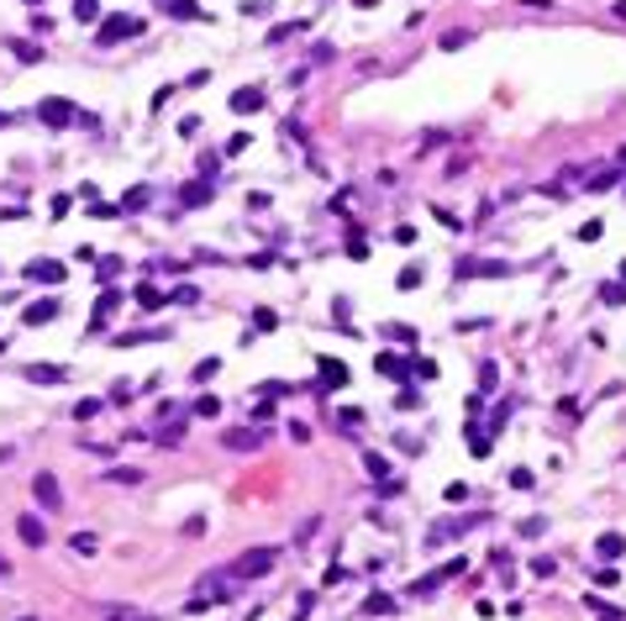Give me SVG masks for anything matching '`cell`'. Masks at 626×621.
Here are the masks:
<instances>
[{"mask_svg":"<svg viewBox=\"0 0 626 621\" xmlns=\"http://www.w3.org/2000/svg\"><path fill=\"white\" fill-rule=\"evenodd\" d=\"M37 116H42V127H74V121H79V111H74V100L47 95L42 106H37Z\"/></svg>","mask_w":626,"mask_h":621,"instance_id":"cell-4","label":"cell"},{"mask_svg":"<svg viewBox=\"0 0 626 621\" xmlns=\"http://www.w3.org/2000/svg\"><path fill=\"white\" fill-rule=\"evenodd\" d=\"M521 537H542V516H526L521 521Z\"/></svg>","mask_w":626,"mask_h":621,"instance_id":"cell-43","label":"cell"},{"mask_svg":"<svg viewBox=\"0 0 626 621\" xmlns=\"http://www.w3.org/2000/svg\"><path fill=\"white\" fill-rule=\"evenodd\" d=\"M211 195H216V184H185V190H179V201L195 211V205H211Z\"/></svg>","mask_w":626,"mask_h":621,"instance_id":"cell-16","label":"cell"},{"mask_svg":"<svg viewBox=\"0 0 626 621\" xmlns=\"http://www.w3.org/2000/svg\"><path fill=\"white\" fill-rule=\"evenodd\" d=\"M374 369L384 374V379H405V374H411V359H400V353H374Z\"/></svg>","mask_w":626,"mask_h":621,"instance_id":"cell-12","label":"cell"},{"mask_svg":"<svg viewBox=\"0 0 626 621\" xmlns=\"http://www.w3.org/2000/svg\"><path fill=\"white\" fill-rule=\"evenodd\" d=\"M6 121H11V116H6V111H0V127H6Z\"/></svg>","mask_w":626,"mask_h":621,"instance_id":"cell-51","label":"cell"},{"mask_svg":"<svg viewBox=\"0 0 626 621\" xmlns=\"http://www.w3.org/2000/svg\"><path fill=\"white\" fill-rule=\"evenodd\" d=\"M248 143H253L248 132H237V137H226V153H232V158H237V153H242V148H248Z\"/></svg>","mask_w":626,"mask_h":621,"instance_id":"cell-45","label":"cell"},{"mask_svg":"<svg viewBox=\"0 0 626 621\" xmlns=\"http://www.w3.org/2000/svg\"><path fill=\"white\" fill-rule=\"evenodd\" d=\"M58 300H53V295H47V300H32V306H26L22 310V327H47V322H58Z\"/></svg>","mask_w":626,"mask_h":621,"instance_id":"cell-7","label":"cell"},{"mask_svg":"<svg viewBox=\"0 0 626 621\" xmlns=\"http://www.w3.org/2000/svg\"><path fill=\"white\" fill-rule=\"evenodd\" d=\"M574 237H579V242H600V237H605V221H584Z\"/></svg>","mask_w":626,"mask_h":621,"instance_id":"cell-29","label":"cell"},{"mask_svg":"<svg viewBox=\"0 0 626 621\" xmlns=\"http://www.w3.org/2000/svg\"><path fill=\"white\" fill-rule=\"evenodd\" d=\"M22 621H37V616H22Z\"/></svg>","mask_w":626,"mask_h":621,"instance_id":"cell-53","label":"cell"},{"mask_svg":"<svg viewBox=\"0 0 626 621\" xmlns=\"http://www.w3.org/2000/svg\"><path fill=\"white\" fill-rule=\"evenodd\" d=\"M510 485H516V490H532L537 474H532V469H510Z\"/></svg>","mask_w":626,"mask_h":621,"instance_id":"cell-33","label":"cell"},{"mask_svg":"<svg viewBox=\"0 0 626 621\" xmlns=\"http://www.w3.org/2000/svg\"><path fill=\"white\" fill-rule=\"evenodd\" d=\"M395 285H400V290H416V285H421V269H416V263H411V269H400V279H395Z\"/></svg>","mask_w":626,"mask_h":621,"instance_id":"cell-38","label":"cell"},{"mask_svg":"<svg viewBox=\"0 0 626 621\" xmlns=\"http://www.w3.org/2000/svg\"><path fill=\"white\" fill-rule=\"evenodd\" d=\"M26 6H37V0H26Z\"/></svg>","mask_w":626,"mask_h":621,"instance_id":"cell-54","label":"cell"},{"mask_svg":"<svg viewBox=\"0 0 626 621\" xmlns=\"http://www.w3.org/2000/svg\"><path fill=\"white\" fill-rule=\"evenodd\" d=\"M253 327H258V332H274V327H279V316H274V310H258V316H253Z\"/></svg>","mask_w":626,"mask_h":621,"instance_id":"cell-41","label":"cell"},{"mask_svg":"<svg viewBox=\"0 0 626 621\" xmlns=\"http://www.w3.org/2000/svg\"><path fill=\"white\" fill-rule=\"evenodd\" d=\"M26 379H32V384H63V379H69V369H63V363H26Z\"/></svg>","mask_w":626,"mask_h":621,"instance_id":"cell-11","label":"cell"},{"mask_svg":"<svg viewBox=\"0 0 626 621\" xmlns=\"http://www.w3.org/2000/svg\"><path fill=\"white\" fill-rule=\"evenodd\" d=\"M221 442L232 448V453H248V448H258V442H263V427H232Z\"/></svg>","mask_w":626,"mask_h":621,"instance_id":"cell-10","label":"cell"},{"mask_svg":"<svg viewBox=\"0 0 626 621\" xmlns=\"http://www.w3.org/2000/svg\"><path fill=\"white\" fill-rule=\"evenodd\" d=\"M279 563V548H248L242 558H232V579H263Z\"/></svg>","mask_w":626,"mask_h":621,"instance_id":"cell-1","label":"cell"},{"mask_svg":"<svg viewBox=\"0 0 626 621\" xmlns=\"http://www.w3.org/2000/svg\"><path fill=\"white\" fill-rule=\"evenodd\" d=\"M553 569H558V563L547 558V553H537V558H532V574H537V579H553Z\"/></svg>","mask_w":626,"mask_h":621,"instance_id":"cell-32","label":"cell"},{"mask_svg":"<svg viewBox=\"0 0 626 621\" xmlns=\"http://www.w3.org/2000/svg\"><path fill=\"white\" fill-rule=\"evenodd\" d=\"M500 379V369H495V363H479V384H485V390H490V384H495Z\"/></svg>","mask_w":626,"mask_h":621,"instance_id":"cell-47","label":"cell"},{"mask_svg":"<svg viewBox=\"0 0 626 621\" xmlns=\"http://www.w3.org/2000/svg\"><path fill=\"white\" fill-rule=\"evenodd\" d=\"M595 553H600V558H621V553H626V537H621V532H605V537L595 542Z\"/></svg>","mask_w":626,"mask_h":621,"instance_id":"cell-19","label":"cell"},{"mask_svg":"<svg viewBox=\"0 0 626 621\" xmlns=\"http://www.w3.org/2000/svg\"><path fill=\"white\" fill-rule=\"evenodd\" d=\"M442 48H469V32H458V26H453V32H442Z\"/></svg>","mask_w":626,"mask_h":621,"instance_id":"cell-34","label":"cell"},{"mask_svg":"<svg viewBox=\"0 0 626 621\" xmlns=\"http://www.w3.org/2000/svg\"><path fill=\"white\" fill-rule=\"evenodd\" d=\"M69 548L79 553V558H95V553H100V542H95V532H74V537H69Z\"/></svg>","mask_w":626,"mask_h":621,"instance_id":"cell-20","label":"cell"},{"mask_svg":"<svg viewBox=\"0 0 626 621\" xmlns=\"http://www.w3.org/2000/svg\"><path fill=\"white\" fill-rule=\"evenodd\" d=\"M95 274H100V279H106V285H111V279L121 274V258H100V269H95Z\"/></svg>","mask_w":626,"mask_h":621,"instance_id":"cell-37","label":"cell"},{"mask_svg":"<svg viewBox=\"0 0 626 621\" xmlns=\"http://www.w3.org/2000/svg\"><path fill=\"white\" fill-rule=\"evenodd\" d=\"M16 537H22L26 548H42V542H47V521H42V516H16Z\"/></svg>","mask_w":626,"mask_h":621,"instance_id":"cell-8","label":"cell"},{"mask_svg":"<svg viewBox=\"0 0 626 621\" xmlns=\"http://www.w3.org/2000/svg\"><path fill=\"white\" fill-rule=\"evenodd\" d=\"M74 16L79 22H100V0H74Z\"/></svg>","mask_w":626,"mask_h":621,"instance_id":"cell-26","label":"cell"},{"mask_svg":"<svg viewBox=\"0 0 626 621\" xmlns=\"http://www.w3.org/2000/svg\"><path fill=\"white\" fill-rule=\"evenodd\" d=\"M106 621H153V616H142V611H106Z\"/></svg>","mask_w":626,"mask_h":621,"instance_id":"cell-44","label":"cell"},{"mask_svg":"<svg viewBox=\"0 0 626 621\" xmlns=\"http://www.w3.org/2000/svg\"><path fill=\"white\" fill-rule=\"evenodd\" d=\"M132 300H137V306H148V310H164V306H169V295H164V290H153V285H137V290H132Z\"/></svg>","mask_w":626,"mask_h":621,"instance_id":"cell-18","label":"cell"},{"mask_svg":"<svg viewBox=\"0 0 626 621\" xmlns=\"http://www.w3.org/2000/svg\"><path fill=\"white\" fill-rule=\"evenodd\" d=\"M290 32H300V22H284V26H274V32H269V42H284Z\"/></svg>","mask_w":626,"mask_h":621,"instance_id":"cell-46","label":"cell"},{"mask_svg":"<svg viewBox=\"0 0 626 621\" xmlns=\"http://www.w3.org/2000/svg\"><path fill=\"white\" fill-rule=\"evenodd\" d=\"M216 374H221V359H201L189 379H195V384H205V379H216Z\"/></svg>","mask_w":626,"mask_h":621,"instance_id":"cell-23","label":"cell"},{"mask_svg":"<svg viewBox=\"0 0 626 621\" xmlns=\"http://www.w3.org/2000/svg\"><path fill=\"white\" fill-rule=\"evenodd\" d=\"M179 437H185V421H169V427H164V432H158V437H153V442H164V448H174V442H179Z\"/></svg>","mask_w":626,"mask_h":621,"instance_id":"cell-28","label":"cell"},{"mask_svg":"<svg viewBox=\"0 0 626 621\" xmlns=\"http://www.w3.org/2000/svg\"><path fill=\"white\" fill-rule=\"evenodd\" d=\"M6 48H11L16 58H22V63H37V58H42V48H32V42H22V37H11Z\"/></svg>","mask_w":626,"mask_h":621,"instance_id":"cell-22","label":"cell"},{"mask_svg":"<svg viewBox=\"0 0 626 621\" xmlns=\"http://www.w3.org/2000/svg\"><path fill=\"white\" fill-rule=\"evenodd\" d=\"M116 306H121V290H106V295H100V316H111Z\"/></svg>","mask_w":626,"mask_h":621,"instance_id":"cell-42","label":"cell"},{"mask_svg":"<svg viewBox=\"0 0 626 621\" xmlns=\"http://www.w3.org/2000/svg\"><path fill=\"white\" fill-rule=\"evenodd\" d=\"M411 374H421V379H437V363H432V359H411Z\"/></svg>","mask_w":626,"mask_h":621,"instance_id":"cell-39","label":"cell"},{"mask_svg":"<svg viewBox=\"0 0 626 621\" xmlns=\"http://www.w3.org/2000/svg\"><path fill=\"white\" fill-rule=\"evenodd\" d=\"M485 521H490L485 511H474V516H458V521H442V526H432V532H426V542L437 548V542H453V537H463V532H474V526H485Z\"/></svg>","mask_w":626,"mask_h":621,"instance_id":"cell-3","label":"cell"},{"mask_svg":"<svg viewBox=\"0 0 626 621\" xmlns=\"http://www.w3.org/2000/svg\"><path fill=\"white\" fill-rule=\"evenodd\" d=\"M616 16H621V22H626V0H616Z\"/></svg>","mask_w":626,"mask_h":621,"instance_id":"cell-49","label":"cell"},{"mask_svg":"<svg viewBox=\"0 0 626 621\" xmlns=\"http://www.w3.org/2000/svg\"><path fill=\"white\" fill-rule=\"evenodd\" d=\"M232 111H237V116H253V111H263V90H258V84H242V90H232Z\"/></svg>","mask_w":626,"mask_h":621,"instance_id":"cell-9","label":"cell"},{"mask_svg":"<svg viewBox=\"0 0 626 621\" xmlns=\"http://www.w3.org/2000/svg\"><path fill=\"white\" fill-rule=\"evenodd\" d=\"M158 6H164L174 22H205V11L195 6V0H158Z\"/></svg>","mask_w":626,"mask_h":621,"instance_id":"cell-14","label":"cell"},{"mask_svg":"<svg viewBox=\"0 0 626 621\" xmlns=\"http://www.w3.org/2000/svg\"><path fill=\"white\" fill-rule=\"evenodd\" d=\"M74 416H79V421H95V416H100V400H79V406H74Z\"/></svg>","mask_w":626,"mask_h":621,"instance_id":"cell-40","label":"cell"},{"mask_svg":"<svg viewBox=\"0 0 626 621\" xmlns=\"http://www.w3.org/2000/svg\"><path fill=\"white\" fill-rule=\"evenodd\" d=\"M363 469L374 479H390V458H384V453H363Z\"/></svg>","mask_w":626,"mask_h":621,"instance_id":"cell-24","label":"cell"},{"mask_svg":"<svg viewBox=\"0 0 626 621\" xmlns=\"http://www.w3.org/2000/svg\"><path fill=\"white\" fill-rule=\"evenodd\" d=\"M22 274L32 279V285H63V274H69V269H63L58 258H32V263L22 269Z\"/></svg>","mask_w":626,"mask_h":621,"instance_id":"cell-5","label":"cell"},{"mask_svg":"<svg viewBox=\"0 0 626 621\" xmlns=\"http://www.w3.org/2000/svg\"><path fill=\"white\" fill-rule=\"evenodd\" d=\"M395 406H400V411H416V406H421V395H416V390H411V384H405V390H400V395H395Z\"/></svg>","mask_w":626,"mask_h":621,"instance_id":"cell-36","label":"cell"},{"mask_svg":"<svg viewBox=\"0 0 626 621\" xmlns=\"http://www.w3.org/2000/svg\"><path fill=\"white\" fill-rule=\"evenodd\" d=\"M395 611H400V606H395V600L384 595V590H374V595L363 600V616H395Z\"/></svg>","mask_w":626,"mask_h":621,"instance_id":"cell-17","label":"cell"},{"mask_svg":"<svg viewBox=\"0 0 626 621\" xmlns=\"http://www.w3.org/2000/svg\"><path fill=\"white\" fill-rule=\"evenodd\" d=\"M32 495H37L42 511H63V490H58V479H53V474H37L32 479Z\"/></svg>","mask_w":626,"mask_h":621,"instance_id":"cell-6","label":"cell"},{"mask_svg":"<svg viewBox=\"0 0 626 621\" xmlns=\"http://www.w3.org/2000/svg\"><path fill=\"white\" fill-rule=\"evenodd\" d=\"M600 300L605 306H626V285H600Z\"/></svg>","mask_w":626,"mask_h":621,"instance_id":"cell-30","label":"cell"},{"mask_svg":"<svg viewBox=\"0 0 626 621\" xmlns=\"http://www.w3.org/2000/svg\"><path fill=\"white\" fill-rule=\"evenodd\" d=\"M353 6H358V11H374V6H379V0H353Z\"/></svg>","mask_w":626,"mask_h":621,"instance_id":"cell-48","label":"cell"},{"mask_svg":"<svg viewBox=\"0 0 626 621\" xmlns=\"http://www.w3.org/2000/svg\"><path fill=\"white\" fill-rule=\"evenodd\" d=\"M148 205H153V190H148V184H137V190L121 201V211H148Z\"/></svg>","mask_w":626,"mask_h":621,"instance_id":"cell-21","label":"cell"},{"mask_svg":"<svg viewBox=\"0 0 626 621\" xmlns=\"http://www.w3.org/2000/svg\"><path fill=\"white\" fill-rule=\"evenodd\" d=\"M106 479H111V485H142V469H106Z\"/></svg>","mask_w":626,"mask_h":621,"instance_id":"cell-25","label":"cell"},{"mask_svg":"<svg viewBox=\"0 0 626 621\" xmlns=\"http://www.w3.org/2000/svg\"><path fill=\"white\" fill-rule=\"evenodd\" d=\"M132 390H137L132 379H116V384H111V406H127V400H132Z\"/></svg>","mask_w":626,"mask_h":621,"instance_id":"cell-27","label":"cell"},{"mask_svg":"<svg viewBox=\"0 0 626 621\" xmlns=\"http://www.w3.org/2000/svg\"><path fill=\"white\" fill-rule=\"evenodd\" d=\"M616 274H621V279H626V258H621V263H616Z\"/></svg>","mask_w":626,"mask_h":621,"instance_id":"cell-50","label":"cell"},{"mask_svg":"<svg viewBox=\"0 0 626 621\" xmlns=\"http://www.w3.org/2000/svg\"><path fill=\"white\" fill-rule=\"evenodd\" d=\"M137 32H142V16H106V22L95 26V42L100 48H116V42H127Z\"/></svg>","mask_w":626,"mask_h":621,"instance_id":"cell-2","label":"cell"},{"mask_svg":"<svg viewBox=\"0 0 626 621\" xmlns=\"http://www.w3.org/2000/svg\"><path fill=\"white\" fill-rule=\"evenodd\" d=\"M169 300H174V306H195V300H201V290H195V285H179Z\"/></svg>","mask_w":626,"mask_h":621,"instance_id":"cell-31","label":"cell"},{"mask_svg":"<svg viewBox=\"0 0 626 621\" xmlns=\"http://www.w3.org/2000/svg\"><path fill=\"white\" fill-rule=\"evenodd\" d=\"M121 347H137V343H169V327H142V332H121Z\"/></svg>","mask_w":626,"mask_h":621,"instance_id":"cell-15","label":"cell"},{"mask_svg":"<svg viewBox=\"0 0 626 621\" xmlns=\"http://www.w3.org/2000/svg\"><path fill=\"white\" fill-rule=\"evenodd\" d=\"M216 411H221V400H216V395H201V400H195V416H216Z\"/></svg>","mask_w":626,"mask_h":621,"instance_id":"cell-35","label":"cell"},{"mask_svg":"<svg viewBox=\"0 0 626 621\" xmlns=\"http://www.w3.org/2000/svg\"><path fill=\"white\" fill-rule=\"evenodd\" d=\"M0 579H6V558H0Z\"/></svg>","mask_w":626,"mask_h":621,"instance_id":"cell-52","label":"cell"},{"mask_svg":"<svg viewBox=\"0 0 626 621\" xmlns=\"http://www.w3.org/2000/svg\"><path fill=\"white\" fill-rule=\"evenodd\" d=\"M347 384V363L343 359H321V384L316 390H343Z\"/></svg>","mask_w":626,"mask_h":621,"instance_id":"cell-13","label":"cell"}]
</instances>
